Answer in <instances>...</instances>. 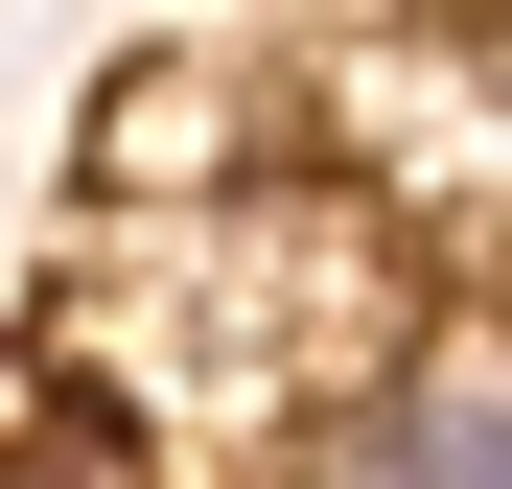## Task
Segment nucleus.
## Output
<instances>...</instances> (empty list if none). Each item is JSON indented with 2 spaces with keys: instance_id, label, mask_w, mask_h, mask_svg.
<instances>
[{
  "instance_id": "obj_1",
  "label": "nucleus",
  "mask_w": 512,
  "mask_h": 489,
  "mask_svg": "<svg viewBox=\"0 0 512 489\" xmlns=\"http://www.w3.org/2000/svg\"><path fill=\"white\" fill-rule=\"evenodd\" d=\"M326 489H512V350H419V373H373V420L326 443Z\"/></svg>"
},
{
  "instance_id": "obj_2",
  "label": "nucleus",
  "mask_w": 512,
  "mask_h": 489,
  "mask_svg": "<svg viewBox=\"0 0 512 489\" xmlns=\"http://www.w3.org/2000/svg\"><path fill=\"white\" fill-rule=\"evenodd\" d=\"M0 489H94V466H0Z\"/></svg>"
}]
</instances>
